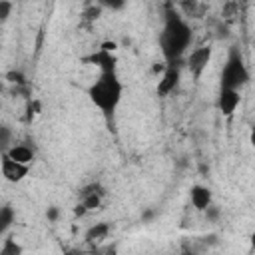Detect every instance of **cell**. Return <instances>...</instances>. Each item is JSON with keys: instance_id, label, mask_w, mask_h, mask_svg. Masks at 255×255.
<instances>
[{"instance_id": "1", "label": "cell", "mask_w": 255, "mask_h": 255, "mask_svg": "<svg viewBox=\"0 0 255 255\" xmlns=\"http://www.w3.org/2000/svg\"><path fill=\"white\" fill-rule=\"evenodd\" d=\"M193 42V30L189 22L171 6H165L163 26L159 32V48L165 62H181Z\"/></svg>"}, {"instance_id": "2", "label": "cell", "mask_w": 255, "mask_h": 255, "mask_svg": "<svg viewBox=\"0 0 255 255\" xmlns=\"http://www.w3.org/2000/svg\"><path fill=\"white\" fill-rule=\"evenodd\" d=\"M88 98L110 122L124 98V82L118 72H100L98 80L88 88Z\"/></svg>"}, {"instance_id": "3", "label": "cell", "mask_w": 255, "mask_h": 255, "mask_svg": "<svg viewBox=\"0 0 255 255\" xmlns=\"http://www.w3.org/2000/svg\"><path fill=\"white\" fill-rule=\"evenodd\" d=\"M251 80L249 68L245 64V58L237 46H231L225 58V64L219 74V88H231V90H241L247 86Z\"/></svg>"}, {"instance_id": "4", "label": "cell", "mask_w": 255, "mask_h": 255, "mask_svg": "<svg viewBox=\"0 0 255 255\" xmlns=\"http://www.w3.org/2000/svg\"><path fill=\"white\" fill-rule=\"evenodd\" d=\"M211 58H213V48L211 46H199L195 50H191L185 58V68L187 72L191 74V78L197 82L203 72L207 70V66L211 64Z\"/></svg>"}, {"instance_id": "5", "label": "cell", "mask_w": 255, "mask_h": 255, "mask_svg": "<svg viewBox=\"0 0 255 255\" xmlns=\"http://www.w3.org/2000/svg\"><path fill=\"white\" fill-rule=\"evenodd\" d=\"M181 80V62H165V68H163V74L155 86V92L159 98H165L169 96L177 84Z\"/></svg>"}, {"instance_id": "6", "label": "cell", "mask_w": 255, "mask_h": 255, "mask_svg": "<svg viewBox=\"0 0 255 255\" xmlns=\"http://www.w3.org/2000/svg\"><path fill=\"white\" fill-rule=\"evenodd\" d=\"M82 62L96 66L100 72H118V62L120 60H118L116 50H106V48L100 46L96 52L82 56Z\"/></svg>"}, {"instance_id": "7", "label": "cell", "mask_w": 255, "mask_h": 255, "mask_svg": "<svg viewBox=\"0 0 255 255\" xmlns=\"http://www.w3.org/2000/svg\"><path fill=\"white\" fill-rule=\"evenodd\" d=\"M0 167H2V177L10 183H20L28 171H30V165L28 163H22L18 159H14L8 151H2V161H0Z\"/></svg>"}, {"instance_id": "8", "label": "cell", "mask_w": 255, "mask_h": 255, "mask_svg": "<svg viewBox=\"0 0 255 255\" xmlns=\"http://www.w3.org/2000/svg\"><path fill=\"white\" fill-rule=\"evenodd\" d=\"M241 104V90H231V88H219V96H217V110L225 116L231 118L235 114V110Z\"/></svg>"}, {"instance_id": "9", "label": "cell", "mask_w": 255, "mask_h": 255, "mask_svg": "<svg viewBox=\"0 0 255 255\" xmlns=\"http://www.w3.org/2000/svg\"><path fill=\"white\" fill-rule=\"evenodd\" d=\"M104 193H106V189H104L98 181H94V183L84 185V187L80 189L78 197H80V203H82L88 211H94V209H98V207H100Z\"/></svg>"}, {"instance_id": "10", "label": "cell", "mask_w": 255, "mask_h": 255, "mask_svg": "<svg viewBox=\"0 0 255 255\" xmlns=\"http://www.w3.org/2000/svg\"><path fill=\"white\" fill-rule=\"evenodd\" d=\"M189 201H191V207L195 211H205L211 205V201H213V193H211L209 187L195 183L189 189Z\"/></svg>"}, {"instance_id": "11", "label": "cell", "mask_w": 255, "mask_h": 255, "mask_svg": "<svg viewBox=\"0 0 255 255\" xmlns=\"http://www.w3.org/2000/svg\"><path fill=\"white\" fill-rule=\"evenodd\" d=\"M4 151H8L14 159H18V161H22V163H28V165H30V163L34 161V157H36L32 145H28V143H14V145H10V147L4 149Z\"/></svg>"}, {"instance_id": "12", "label": "cell", "mask_w": 255, "mask_h": 255, "mask_svg": "<svg viewBox=\"0 0 255 255\" xmlns=\"http://www.w3.org/2000/svg\"><path fill=\"white\" fill-rule=\"evenodd\" d=\"M108 233H110V225H108L106 221L96 223V225H92V227L86 231V241H102V239L108 237Z\"/></svg>"}, {"instance_id": "13", "label": "cell", "mask_w": 255, "mask_h": 255, "mask_svg": "<svg viewBox=\"0 0 255 255\" xmlns=\"http://www.w3.org/2000/svg\"><path fill=\"white\" fill-rule=\"evenodd\" d=\"M102 6L100 4H94V6H88L86 10H84V14H82V20L84 22H88V24H92V22H96L98 18H100V14H102Z\"/></svg>"}, {"instance_id": "14", "label": "cell", "mask_w": 255, "mask_h": 255, "mask_svg": "<svg viewBox=\"0 0 255 255\" xmlns=\"http://www.w3.org/2000/svg\"><path fill=\"white\" fill-rule=\"evenodd\" d=\"M12 219H14V211L8 205H4L2 211H0V231H6L12 223Z\"/></svg>"}, {"instance_id": "15", "label": "cell", "mask_w": 255, "mask_h": 255, "mask_svg": "<svg viewBox=\"0 0 255 255\" xmlns=\"http://www.w3.org/2000/svg\"><path fill=\"white\" fill-rule=\"evenodd\" d=\"M98 4L106 10H112V12H118V10H124L128 0H98Z\"/></svg>"}, {"instance_id": "16", "label": "cell", "mask_w": 255, "mask_h": 255, "mask_svg": "<svg viewBox=\"0 0 255 255\" xmlns=\"http://www.w3.org/2000/svg\"><path fill=\"white\" fill-rule=\"evenodd\" d=\"M0 253L2 255H16V253H22V247H18L12 239H6L4 241V247L0 249Z\"/></svg>"}, {"instance_id": "17", "label": "cell", "mask_w": 255, "mask_h": 255, "mask_svg": "<svg viewBox=\"0 0 255 255\" xmlns=\"http://www.w3.org/2000/svg\"><path fill=\"white\" fill-rule=\"evenodd\" d=\"M10 10H12V4H10L8 0H2V2H0V16H2V22H6V20H8Z\"/></svg>"}, {"instance_id": "18", "label": "cell", "mask_w": 255, "mask_h": 255, "mask_svg": "<svg viewBox=\"0 0 255 255\" xmlns=\"http://www.w3.org/2000/svg\"><path fill=\"white\" fill-rule=\"evenodd\" d=\"M249 143H251V147L255 151V126H251V129H249Z\"/></svg>"}, {"instance_id": "19", "label": "cell", "mask_w": 255, "mask_h": 255, "mask_svg": "<svg viewBox=\"0 0 255 255\" xmlns=\"http://www.w3.org/2000/svg\"><path fill=\"white\" fill-rule=\"evenodd\" d=\"M251 245L255 247V229H253V233H251Z\"/></svg>"}, {"instance_id": "20", "label": "cell", "mask_w": 255, "mask_h": 255, "mask_svg": "<svg viewBox=\"0 0 255 255\" xmlns=\"http://www.w3.org/2000/svg\"><path fill=\"white\" fill-rule=\"evenodd\" d=\"M237 2H239V4H247L249 0H237Z\"/></svg>"}]
</instances>
